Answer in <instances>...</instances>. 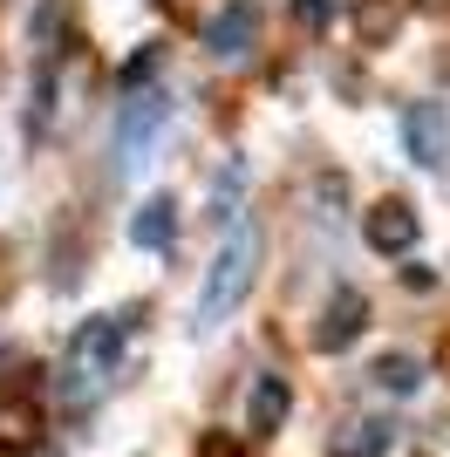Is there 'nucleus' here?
<instances>
[{
    "mask_svg": "<svg viewBox=\"0 0 450 457\" xmlns=\"http://www.w3.org/2000/svg\"><path fill=\"white\" fill-rule=\"evenodd\" d=\"M123 342H130V321L123 314H96V321H82L69 335V348H62V403L69 410H89L103 389L116 382V369H123Z\"/></svg>",
    "mask_w": 450,
    "mask_h": 457,
    "instance_id": "obj_1",
    "label": "nucleus"
},
{
    "mask_svg": "<svg viewBox=\"0 0 450 457\" xmlns=\"http://www.w3.org/2000/svg\"><path fill=\"white\" fill-rule=\"evenodd\" d=\"M253 273H260V226L239 219V226L225 232L219 260L205 267V287H198V335L219 328V321H232V307L253 294Z\"/></svg>",
    "mask_w": 450,
    "mask_h": 457,
    "instance_id": "obj_2",
    "label": "nucleus"
},
{
    "mask_svg": "<svg viewBox=\"0 0 450 457\" xmlns=\"http://www.w3.org/2000/svg\"><path fill=\"white\" fill-rule=\"evenodd\" d=\"M164 116H171V103L157 89L123 96V116H116V164H123V171H137V164L150 157V144H157V130H164Z\"/></svg>",
    "mask_w": 450,
    "mask_h": 457,
    "instance_id": "obj_3",
    "label": "nucleus"
},
{
    "mask_svg": "<svg viewBox=\"0 0 450 457\" xmlns=\"http://www.w3.org/2000/svg\"><path fill=\"white\" fill-rule=\"evenodd\" d=\"M362 239H369L382 260H403V253H416V239H423V219H416L410 198H375V205L362 212Z\"/></svg>",
    "mask_w": 450,
    "mask_h": 457,
    "instance_id": "obj_4",
    "label": "nucleus"
},
{
    "mask_svg": "<svg viewBox=\"0 0 450 457\" xmlns=\"http://www.w3.org/2000/svg\"><path fill=\"white\" fill-rule=\"evenodd\" d=\"M362 328H369V294H362V287H335L328 307H321L314 348H321V355H341V348L362 342Z\"/></svg>",
    "mask_w": 450,
    "mask_h": 457,
    "instance_id": "obj_5",
    "label": "nucleus"
},
{
    "mask_svg": "<svg viewBox=\"0 0 450 457\" xmlns=\"http://www.w3.org/2000/svg\"><path fill=\"white\" fill-rule=\"evenodd\" d=\"M253 41H260V0H225L219 14L205 21V48H212L219 62L253 55Z\"/></svg>",
    "mask_w": 450,
    "mask_h": 457,
    "instance_id": "obj_6",
    "label": "nucleus"
},
{
    "mask_svg": "<svg viewBox=\"0 0 450 457\" xmlns=\"http://www.w3.org/2000/svg\"><path fill=\"white\" fill-rule=\"evenodd\" d=\"M403 144H410V157L416 164H444L450 157V116H444V103H410L403 110Z\"/></svg>",
    "mask_w": 450,
    "mask_h": 457,
    "instance_id": "obj_7",
    "label": "nucleus"
},
{
    "mask_svg": "<svg viewBox=\"0 0 450 457\" xmlns=\"http://www.w3.org/2000/svg\"><path fill=\"white\" fill-rule=\"evenodd\" d=\"M287 410H294L287 376H260V382H253V396H246V430H253V437H273V430L287 423Z\"/></svg>",
    "mask_w": 450,
    "mask_h": 457,
    "instance_id": "obj_8",
    "label": "nucleus"
},
{
    "mask_svg": "<svg viewBox=\"0 0 450 457\" xmlns=\"http://www.w3.org/2000/svg\"><path fill=\"white\" fill-rule=\"evenodd\" d=\"M171 239H178V205H171V198H144V205H137V219H130V246L171 253Z\"/></svg>",
    "mask_w": 450,
    "mask_h": 457,
    "instance_id": "obj_9",
    "label": "nucleus"
},
{
    "mask_svg": "<svg viewBox=\"0 0 450 457\" xmlns=\"http://www.w3.org/2000/svg\"><path fill=\"white\" fill-rule=\"evenodd\" d=\"M348 14H355V35L369 41H389L396 35V21H403V0H348Z\"/></svg>",
    "mask_w": 450,
    "mask_h": 457,
    "instance_id": "obj_10",
    "label": "nucleus"
},
{
    "mask_svg": "<svg viewBox=\"0 0 450 457\" xmlns=\"http://www.w3.org/2000/svg\"><path fill=\"white\" fill-rule=\"evenodd\" d=\"M382 451H389V423H355L335 444V457H382Z\"/></svg>",
    "mask_w": 450,
    "mask_h": 457,
    "instance_id": "obj_11",
    "label": "nucleus"
},
{
    "mask_svg": "<svg viewBox=\"0 0 450 457\" xmlns=\"http://www.w3.org/2000/svg\"><path fill=\"white\" fill-rule=\"evenodd\" d=\"M375 382L396 389V396H410L416 382H423V369H416V355H382V362H375Z\"/></svg>",
    "mask_w": 450,
    "mask_h": 457,
    "instance_id": "obj_12",
    "label": "nucleus"
},
{
    "mask_svg": "<svg viewBox=\"0 0 450 457\" xmlns=\"http://www.w3.org/2000/svg\"><path fill=\"white\" fill-rule=\"evenodd\" d=\"M341 7L348 0H294V28H307V35H328L341 21Z\"/></svg>",
    "mask_w": 450,
    "mask_h": 457,
    "instance_id": "obj_13",
    "label": "nucleus"
},
{
    "mask_svg": "<svg viewBox=\"0 0 450 457\" xmlns=\"http://www.w3.org/2000/svg\"><path fill=\"white\" fill-rule=\"evenodd\" d=\"M150 69H157V48H137L130 62H123V96H137L150 82Z\"/></svg>",
    "mask_w": 450,
    "mask_h": 457,
    "instance_id": "obj_14",
    "label": "nucleus"
}]
</instances>
